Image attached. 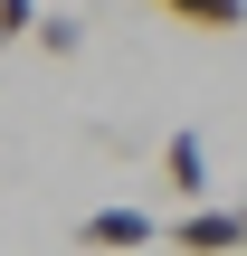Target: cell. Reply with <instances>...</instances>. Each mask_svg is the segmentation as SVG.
Here are the masks:
<instances>
[{
  "mask_svg": "<svg viewBox=\"0 0 247 256\" xmlns=\"http://www.w3.org/2000/svg\"><path fill=\"white\" fill-rule=\"evenodd\" d=\"M171 247H181V256H247V218H238V209L190 200V209L171 218Z\"/></svg>",
  "mask_w": 247,
  "mask_h": 256,
  "instance_id": "cell-1",
  "label": "cell"
},
{
  "mask_svg": "<svg viewBox=\"0 0 247 256\" xmlns=\"http://www.w3.org/2000/svg\"><path fill=\"white\" fill-rule=\"evenodd\" d=\"M152 238H162V228H152L143 209H95V218L76 228V247H86V256H133V247H152Z\"/></svg>",
  "mask_w": 247,
  "mask_h": 256,
  "instance_id": "cell-2",
  "label": "cell"
},
{
  "mask_svg": "<svg viewBox=\"0 0 247 256\" xmlns=\"http://www.w3.org/2000/svg\"><path fill=\"white\" fill-rule=\"evenodd\" d=\"M162 180H171L181 200H209V142H200L190 124H181V133L162 142Z\"/></svg>",
  "mask_w": 247,
  "mask_h": 256,
  "instance_id": "cell-3",
  "label": "cell"
},
{
  "mask_svg": "<svg viewBox=\"0 0 247 256\" xmlns=\"http://www.w3.org/2000/svg\"><path fill=\"white\" fill-rule=\"evenodd\" d=\"M181 28H209V38H228V28H247V0H162Z\"/></svg>",
  "mask_w": 247,
  "mask_h": 256,
  "instance_id": "cell-4",
  "label": "cell"
},
{
  "mask_svg": "<svg viewBox=\"0 0 247 256\" xmlns=\"http://www.w3.org/2000/svg\"><path fill=\"white\" fill-rule=\"evenodd\" d=\"M29 38H38L48 57H76V48H86V28H76V19H29Z\"/></svg>",
  "mask_w": 247,
  "mask_h": 256,
  "instance_id": "cell-5",
  "label": "cell"
},
{
  "mask_svg": "<svg viewBox=\"0 0 247 256\" xmlns=\"http://www.w3.org/2000/svg\"><path fill=\"white\" fill-rule=\"evenodd\" d=\"M29 19H38L29 0H0V48H19V38H29Z\"/></svg>",
  "mask_w": 247,
  "mask_h": 256,
  "instance_id": "cell-6",
  "label": "cell"
},
{
  "mask_svg": "<svg viewBox=\"0 0 247 256\" xmlns=\"http://www.w3.org/2000/svg\"><path fill=\"white\" fill-rule=\"evenodd\" d=\"M238 218H247V209H238Z\"/></svg>",
  "mask_w": 247,
  "mask_h": 256,
  "instance_id": "cell-7",
  "label": "cell"
}]
</instances>
